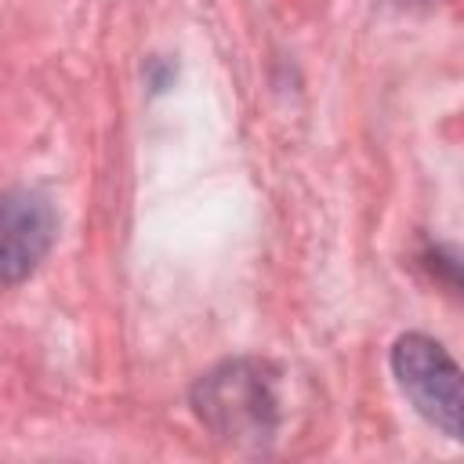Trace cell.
Wrapping results in <instances>:
<instances>
[{
  "label": "cell",
  "mask_w": 464,
  "mask_h": 464,
  "mask_svg": "<svg viewBox=\"0 0 464 464\" xmlns=\"http://www.w3.org/2000/svg\"><path fill=\"white\" fill-rule=\"evenodd\" d=\"M192 402L214 435L232 442H261L279 420L276 370L261 359H228L196 384Z\"/></svg>",
  "instance_id": "cell-1"
},
{
  "label": "cell",
  "mask_w": 464,
  "mask_h": 464,
  "mask_svg": "<svg viewBox=\"0 0 464 464\" xmlns=\"http://www.w3.org/2000/svg\"><path fill=\"white\" fill-rule=\"evenodd\" d=\"M392 373L410 406L446 439H460V366L428 334H402L392 344Z\"/></svg>",
  "instance_id": "cell-2"
},
{
  "label": "cell",
  "mask_w": 464,
  "mask_h": 464,
  "mask_svg": "<svg viewBox=\"0 0 464 464\" xmlns=\"http://www.w3.org/2000/svg\"><path fill=\"white\" fill-rule=\"evenodd\" d=\"M58 239L54 199L36 185L0 192V294L25 283Z\"/></svg>",
  "instance_id": "cell-3"
}]
</instances>
